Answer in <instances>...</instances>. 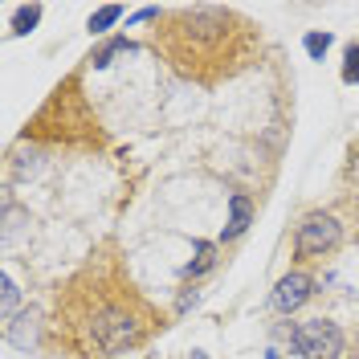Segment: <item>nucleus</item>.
I'll return each mask as SVG.
<instances>
[{
  "mask_svg": "<svg viewBox=\"0 0 359 359\" xmlns=\"http://www.w3.org/2000/svg\"><path fill=\"white\" fill-rule=\"evenodd\" d=\"M249 224V201L245 196H233V221H229V233L224 237H241Z\"/></svg>",
  "mask_w": 359,
  "mask_h": 359,
  "instance_id": "obj_7",
  "label": "nucleus"
},
{
  "mask_svg": "<svg viewBox=\"0 0 359 359\" xmlns=\"http://www.w3.org/2000/svg\"><path fill=\"white\" fill-rule=\"evenodd\" d=\"M25 139H41V143H62V147H82V151H94L107 143V131H102V118L94 114L90 98L82 94V82L78 74L62 78L53 94L41 102V111L25 123Z\"/></svg>",
  "mask_w": 359,
  "mask_h": 359,
  "instance_id": "obj_3",
  "label": "nucleus"
},
{
  "mask_svg": "<svg viewBox=\"0 0 359 359\" xmlns=\"http://www.w3.org/2000/svg\"><path fill=\"white\" fill-rule=\"evenodd\" d=\"M343 82H347V86H355L359 82V45L355 41L343 49Z\"/></svg>",
  "mask_w": 359,
  "mask_h": 359,
  "instance_id": "obj_8",
  "label": "nucleus"
},
{
  "mask_svg": "<svg viewBox=\"0 0 359 359\" xmlns=\"http://www.w3.org/2000/svg\"><path fill=\"white\" fill-rule=\"evenodd\" d=\"M13 302H17V286H13V278H4V314L13 311Z\"/></svg>",
  "mask_w": 359,
  "mask_h": 359,
  "instance_id": "obj_13",
  "label": "nucleus"
},
{
  "mask_svg": "<svg viewBox=\"0 0 359 359\" xmlns=\"http://www.w3.org/2000/svg\"><path fill=\"white\" fill-rule=\"evenodd\" d=\"M123 17V8L118 4H107V8H98L94 17H90V33H107V25H114Z\"/></svg>",
  "mask_w": 359,
  "mask_h": 359,
  "instance_id": "obj_9",
  "label": "nucleus"
},
{
  "mask_svg": "<svg viewBox=\"0 0 359 359\" xmlns=\"http://www.w3.org/2000/svg\"><path fill=\"white\" fill-rule=\"evenodd\" d=\"M151 49L184 82L221 86L262 57V33L241 8L180 4L163 8L151 29Z\"/></svg>",
  "mask_w": 359,
  "mask_h": 359,
  "instance_id": "obj_2",
  "label": "nucleus"
},
{
  "mask_svg": "<svg viewBox=\"0 0 359 359\" xmlns=\"http://www.w3.org/2000/svg\"><path fill=\"white\" fill-rule=\"evenodd\" d=\"M266 359H282V355H278V351H269V355H266Z\"/></svg>",
  "mask_w": 359,
  "mask_h": 359,
  "instance_id": "obj_14",
  "label": "nucleus"
},
{
  "mask_svg": "<svg viewBox=\"0 0 359 359\" xmlns=\"http://www.w3.org/2000/svg\"><path fill=\"white\" fill-rule=\"evenodd\" d=\"M127 49H131V41H111L107 49H102V53H94L90 62H94V69H102V66H111V57H114V53H127Z\"/></svg>",
  "mask_w": 359,
  "mask_h": 359,
  "instance_id": "obj_11",
  "label": "nucleus"
},
{
  "mask_svg": "<svg viewBox=\"0 0 359 359\" xmlns=\"http://www.w3.org/2000/svg\"><path fill=\"white\" fill-rule=\"evenodd\" d=\"M290 351L298 359H339L343 355V331L331 318H302L290 331Z\"/></svg>",
  "mask_w": 359,
  "mask_h": 359,
  "instance_id": "obj_5",
  "label": "nucleus"
},
{
  "mask_svg": "<svg viewBox=\"0 0 359 359\" xmlns=\"http://www.w3.org/2000/svg\"><path fill=\"white\" fill-rule=\"evenodd\" d=\"M311 294H314V273L294 269V273H286V278L278 282V290H273V311L290 314V311H298Z\"/></svg>",
  "mask_w": 359,
  "mask_h": 359,
  "instance_id": "obj_6",
  "label": "nucleus"
},
{
  "mask_svg": "<svg viewBox=\"0 0 359 359\" xmlns=\"http://www.w3.org/2000/svg\"><path fill=\"white\" fill-rule=\"evenodd\" d=\"M159 327L163 314L139 290L118 241H102L53 294L49 347L74 359H114L151 343Z\"/></svg>",
  "mask_w": 359,
  "mask_h": 359,
  "instance_id": "obj_1",
  "label": "nucleus"
},
{
  "mask_svg": "<svg viewBox=\"0 0 359 359\" xmlns=\"http://www.w3.org/2000/svg\"><path fill=\"white\" fill-rule=\"evenodd\" d=\"M327 49H331V33H311V37H306V53H311V57H323Z\"/></svg>",
  "mask_w": 359,
  "mask_h": 359,
  "instance_id": "obj_12",
  "label": "nucleus"
},
{
  "mask_svg": "<svg viewBox=\"0 0 359 359\" xmlns=\"http://www.w3.org/2000/svg\"><path fill=\"white\" fill-rule=\"evenodd\" d=\"M339 245H343V224L331 212H306L294 229V262H298V269L327 257V253H335Z\"/></svg>",
  "mask_w": 359,
  "mask_h": 359,
  "instance_id": "obj_4",
  "label": "nucleus"
},
{
  "mask_svg": "<svg viewBox=\"0 0 359 359\" xmlns=\"http://www.w3.org/2000/svg\"><path fill=\"white\" fill-rule=\"evenodd\" d=\"M37 21H41V8H37V4H33V8H21V13L13 17V33L25 37V33H33V25Z\"/></svg>",
  "mask_w": 359,
  "mask_h": 359,
  "instance_id": "obj_10",
  "label": "nucleus"
}]
</instances>
